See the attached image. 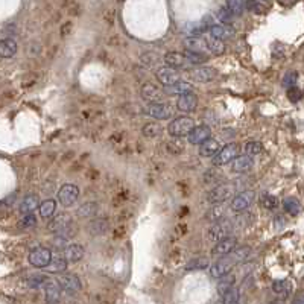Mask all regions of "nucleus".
Masks as SVG:
<instances>
[{
  "label": "nucleus",
  "instance_id": "nucleus-1",
  "mask_svg": "<svg viewBox=\"0 0 304 304\" xmlns=\"http://www.w3.org/2000/svg\"><path fill=\"white\" fill-rule=\"evenodd\" d=\"M193 130H195V120L189 116L176 117L167 126V133L173 139H181V137H186V136L189 137Z\"/></svg>",
  "mask_w": 304,
  "mask_h": 304
},
{
  "label": "nucleus",
  "instance_id": "nucleus-2",
  "mask_svg": "<svg viewBox=\"0 0 304 304\" xmlns=\"http://www.w3.org/2000/svg\"><path fill=\"white\" fill-rule=\"evenodd\" d=\"M236 190H237V187L233 183L231 184L230 183H227V184H219V186H216L213 190H210L207 193V202L215 204V206L222 204V202L228 201L233 195H236Z\"/></svg>",
  "mask_w": 304,
  "mask_h": 304
},
{
  "label": "nucleus",
  "instance_id": "nucleus-3",
  "mask_svg": "<svg viewBox=\"0 0 304 304\" xmlns=\"http://www.w3.org/2000/svg\"><path fill=\"white\" fill-rule=\"evenodd\" d=\"M233 230V224L230 219H222L216 224H213L212 227L207 230V239L213 243H219L221 240L230 237L228 234Z\"/></svg>",
  "mask_w": 304,
  "mask_h": 304
},
{
  "label": "nucleus",
  "instance_id": "nucleus-4",
  "mask_svg": "<svg viewBox=\"0 0 304 304\" xmlns=\"http://www.w3.org/2000/svg\"><path fill=\"white\" fill-rule=\"evenodd\" d=\"M237 265V262L231 257V256H225V257H221L219 260H216L212 268H210V272H212V277L215 278H224L231 274V269Z\"/></svg>",
  "mask_w": 304,
  "mask_h": 304
},
{
  "label": "nucleus",
  "instance_id": "nucleus-5",
  "mask_svg": "<svg viewBox=\"0 0 304 304\" xmlns=\"http://www.w3.org/2000/svg\"><path fill=\"white\" fill-rule=\"evenodd\" d=\"M240 146L237 143H227L221 151L213 157L215 166H225L228 163H233L239 157Z\"/></svg>",
  "mask_w": 304,
  "mask_h": 304
},
{
  "label": "nucleus",
  "instance_id": "nucleus-6",
  "mask_svg": "<svg viewBox=\"0 0 304 304\" xmlns=\"http://www.w3.org/2000/svg\"><path fill=\"white\" fill-rule=\"evenodd\" d=\"M50 262H52V251L49 248L38 246V248L32 249L31 254H29V263L34 268H43L44 269Z\"/></svg>",
  "mask_w": 304,
  "mask_h": 304
},
{
  "label": "nucleus",
  "instance_id": "nucleus-7",
  "mask_svg": "<svg viewBox=\"0 0 304 304\" xmlns=\"http://www.w3.org/2000/svg\"><path fill=\"white\" fill-rule=\"evenodd\" d=\"M254 196H256V193L252 190H242V192H239L233 198V201H231V206H230L231 207V212H234V213L245 212L251 206V202L254 201Z\"/></svg>",
  "mask_w": 304,
  "mask_h": 304
},
{
  "label": "nucleus",
  "instance_id": "nucleus-8",
  "mask_svg": "<svg viewBox=\"0 0 304 304\" xmlns=\"http://www.w3.org/2000/svg\"><path fill=\"white\" fill-rule=\"evenodd\" d=\"M145 114L151 116L157 120H167L172 117L173 114V108L170 104H166V102H161V104H152L148 105L145 108Z\"/></svg>",
  "mask_w": 304,
  "mask_h": 304
},
{
  "label": "nucleus",
  "instance_id": "nucleus-9",
  "mask_svg": "<svg viewBox=\"0 0 304 304\" xmlns=\"http://www.w3.org/2000/svg\"><path fill=\"white\" fill-rule=\"evenodd\" d=\"M79 198V189L75 184H64L58 190V201L63 207H72Z\"/></svg>",
  "mask_w": 304,
  "mask_h": 304
},
{
  "label": "nucleus",
  "instance_id": "nucleus-10",
  "mask_svg": "<svg viewBox=\"0 0 304 304\" xmlns=\"http://www.w3.org/2000/svg\"><path fill=\"white\" fill-rule=\"evenodd\" d=\"M140 94H142V99L145 102H149V105L152 104H161L164 100V90L158 88L157 85L154 84H145L140 90Z\"/></svg>",
  "mask_w": 304,
  "mask_h": 304
},
{
  "label": "nucleus",
  "instance_id": "nucleus-11",
  "mask_svg": "<svg viewBox=\"0 0 304 304\" xmlns=\"http://www.w3.org/2000/svg\"><path fill=\"white\" fill-rule=\"evenodd\" d=\"M189 76L192 78V81L195 82H212L216 79L218 70L215 67H209V66H201V67H195L189 72Z\"/></svg>",
  "mask_w": 304,
  "mask_h": 304
},
{
  "label": "nucleus",
  "instance_id": "nucleus-12",
  "mask_svg": "<svg viewBox=\"0 0 304 304\" xmlns=\"http://www.w3.org/2000/svg\"><path fill=\"white\" fill-rule=\"evenodd\" d=\"M155 76H157L158 82H161L164 87H172V85H175V84L180 82V73H178V70L170 69V67H167V66L160 67V69L155 72Z\"/></svg>",
  "mask_w": 304,
  "mask_h": 304
},
{
  "label": "nucleus",
  "instance_id": "nucleus-13",
  "mask_svg": "<svg viewBox=\"0 0 304 304\" xmlns=\"http://www.w3.org/2000/svg\"><path fill=\"white\" fill-rule=\"evenodd\" d=\"M187 139H189V143L192 145H202L212 139V128L209 125H198L195 126V130L190 133Z\"/></svg>",
  "mask_w": 304,
  "mask_h": 304
},
{
  "label": "nucleus",
  "instance_id": "nucleus-14",
  "mask_svg": "<svg viewBox=\"0 0 304 304\" xmlns=\"http://www.w3.org/2000/svg\"><path fill=\"white\" fill-rule=\"evenodd\" d=\"M44 289V295H46V303L47 304H60L61 300V288L58 285V282L54 280H46L43 285Z\"/></svg>",
  "mask_w": 304,
  "mask_h": 304
},
{
  "label": "nucleus",
  "instance_id": "nucleus-15",
  "mask_svg": "<svg viewBox=\"0 0 304 304\" xmlns=\"http://www.w3.org/2000/svg\"><path fill=\"white\" fill-rule=\"evenodd\" d=\"M184 46L187 47V50L196 52V54H201V55L209 52L207 37H187L184 40Z\"/></svg>",
  "mask_w": 304,
  "mask_h": 304
},
{
  "label": "nucleus",
  "instance_id": "nucleus-16",
  "mask_svg": "<svg viewBox=\"0 0 304 304\" xmlns=\"http://www.w3.org/2000/svg\"><path fill=\"white\" fill-rule=\"evenodd\" d=\"M70 227V215L67 213H61L58 216H55L49 224H47V230L50 233H57V234H63L66 233Z\"/></svg>",
  "mask_w": 304,
  "mask_h": 304
},
{
  "label": "nucleus",
  "instance_id": "nucleus-17",
  "mask_svg": "<svg viewBox=\"0 0 304 304\" xmlns=\"http://www.w3.org/2000/svg\"><path fill=\"white\" fill-rule=\"evenodd\" d=\"M236 248H237V239L230 236V237L221 240L219 243H216V245L213 246L212 254H213V256H222V257H225V256H230Z\"/></svg>",
  "mask_w": 304,
  "mask_h": 304
},
{
  "label": "nucleus",
  "instance_id": "nucleus-18",
  "mask_svg": "<svg viewBox=\"0 0 304 304\" xmlns=\"http://www.w3.org/2000/svg\"><path fill=\"white\" fill-rule=\"evenodd\" d=\"M164 64L167 66V67H170V69H184V67H187L189 66V60L186 58V55L184 54H181V52H169V54H166L164 55Z\"/></svg>",
  "mask_w": 304,
  "mask_h": 304
},
{
  "label": "nucleus",
  "instance_id": "nucleus-19",
  "mask_svg": "<svg viewBox=\"0 0 304 304\" xmlns=\"http://www.w3.org/2000/svg\"><path fill=\"white\" fill-rule=\"evenodd\" d=\"M57 282H58L60 288L63 291L69 292V294H76V292L81 291V282H79V278L76 275H67V274L66 275H60L57 278Z\"/></svg>",
  "mask_w": 304,
  "mask_h": 304
},
{
  "label": "nucleus",
  "instance_id": "nucleus-20",
  "mask_svg": "<svg viewBox=\"0 0 304 304\" xmlns=\"http://www.w3.org/2000/svg\"><path fill=\"white\" fill-rule=\"evenodd\" d=\"M196 105H198V96L193 94V93L183 94L176 100V108L181 113H192V111H195Z\"/></svg>",
  "mask_w": 304,
  "mask_h": 304
},
{
  "label": "nucleus",
  "instance_id": "nucleus-21",
  "mask_svg": "<svg viewBox=\"0 0 304 304\" xmlns=\"http://www.w3.org/2000/svg\"><path fill=\"white\" fill-rule=\"evenodd\" d=\"M254 160L249 155H239L233 163H231V172L234 173H246L252 169Z\"/></svg>",
  "mask_w": 304,
  "mask_h": 304
},
{
  "label": "nucleus",
  "instance_id": "nucleus-22",
  "mask_svg": "<svg viewBox=\"0 0 304 304\" xmlns=\"http://www.w3.org/2000/svg\"><path fill=\"white\" fill-rule=\"evenodd\" d=\"M84 256H85V249H84L82 245H78V243L67 245V248H66L64 252H63V257H64L67 262H70V263L79 262Z\"/></svg>",
  "mask_w": 304,
  "mask_h": 304
},
{
  "label": "nucleus",
  "instance_id": "nucleus-23",
  "mask_svg": "<svg viewBox=\"0 0 304 304\" xmlns=\"http://www.w3.org/2000/svg\"><path fill=\"white\" fill-rule=\"evenodd\" d=\"M210 35L219 41H224V40H228L234 35V31L230 28V26H225V24H212L210 26Z\"/></svg>",
  "mask_w": 304,
  "mask_h": 304
},
{
  "label": "nucleus",
  "instance_id": "nucleus-24",
  "mask_svg": "<svg viewBox=\"0 0 304 304\" xmlns=\"http://www.w3.org/2000/svg\"><path fill=\"white\" fill-rule=\"evenodd\" d=\"M221 149H222V148H221L219 140L210 139V140H207L206 143H202V145L199 146V155H201V157H215Z\"/></svg>",
  "mask_w": 304,
  "mask_h": 304
},
{
  "label": "nucleus",
  "instance_id": "nucleus-25",
  "mask_svg": "<svg viewBox=\"0 0 304 304\" xmlns=\"http://www.w3.org/2000/svg\"><path fill=\"white\" fill-rule=\"evenodd\" d=\"M40 201H38V196L35 195H28L23 198L21 204H20V212L23 215H32V212L38 207L40 209Z\"/></svg>",
  "mask_w": 304,
  "mask_h": 304
},
{
  "label": "nucleus",
  "instance_id": "nucleus-26",
  "mask_svg": "<svg viewBox=\"0 0 304 304\" xmlns=\"http://www.w3.org/2000/svg\"><path fill=\"white\" fill-rule=\"evenodd\" d=\"M110 230V224L105 219H93L88 224V233L91 236H104Z\"/></svg>",
  "mask_w": 304,
  "mask_h": 304
},
{
  "label": "nucleus",
  "instance_id": "nucleus-27",
  "mask_svg": "<svg viewBox=\"0 0 304 304\" xmlns=\"http://www.w3.org/2000/svg\"><path fill=\"white\" fill-rule=\"evenodd\" d=\"M272 291L282 297V298H288L289 294L292 292V283L289 280H275L272 283Z\"/></svg>",
  "mask_w": 304,
  "mask_h": 304
},
{
  "label": "nucleus",
  "instance_id": "nucleus-28",
  "mask_svg": "<svg viewBox=\"0 0 304 304\" xmlns=\"http://www.w3.org/2000/svg\"><path fill=\"white\" fill-rule=\"evenodd\" d=\"M67 269V260L64 257H54L52 262L44 268L46 272H50V274H61Z\"/></svg>",
  "mask_w": 304,
  "mask_h": 304
},
{
  "label": "nucleus",
  "instance_id": "nucleus-29",
  "mask_svg": "<svg viewBox=\"0 0 304 304\" xmlns=\"http://www.w3.org/2000/svg\"><path fill=\"white\" fill-rule=\"evenodd\" d=\"M17 54V43L12 38H3L0 41V55L3 58H11Z\"/></svg>",
  "mask_w": 304,
  "mask_h": 304
},
{
  "label": "nucleus",
  "instance_id": "nucleus-30",
  "mask_svg": "<svg viewBox=\"0 0 304 304\" xmlns=\"http://www.w3.org/2000/svg\"><path fill=\"white\" fill-rule=\"evenodd\" d=\"M283 209L286 213H289L291 216H297L301 212V202L295 198V196H289L283 201Z\"/></svg>",
  "mask_w": 304,
  "mask_h": 304
},
{
  "label": "nucleus",
  "instance_id": "nucleus-31",
  "mask_svg": "<svg viewBox=\"0 0 304 304\" xmlns=\"http://www.w3.org/2000/svg\"><path fill=\"white\" fill-rule=\"evenodd\" d=\"M164 93H167V94H178V96L189 94V93H192V85L189 82L180 81L178 84H175L172 87H164Z\"/></svg>",
  "mask_w": 304,
  "mask_h": 304
},
{
  "label": "nucleus",
  "instance_id": "nucleus-32",
  "mask_svg": "<svg viewBox=\"0 0 304 304\" xmlns=\"http://www.w3.org/2000/svg\"><path fill=\"white\" fill-rule=\"evenodd\" d=\"M207 268H212V266H210V260H209L207 257H204V256L195 257V259H192V260L186 265V269H187V271H204V269H207Z\"/></svg>",
  "mask_w": 304,
  "mask_h": 304
},
{
  "label": "nucleus",
  "instance_id": "nucleus-33",
  "mask_svg": "<svg viewBox=\"0 0 304 304\" xmlns=\"http://www.w3.org/2000/svg\"><path fill=\"white\" fill-rule=\"evenodd\" d=\"M97 210H99V204L97 202H85L81 207H78L76 215L79 218H91V216H94L97 213Z\"/></svg>",
  "mask_w": 304,
  "mask_h": 304
},
{
  "label": "nucleus",
  "instance_id": "nucleus-34",
  "mask_svg": "<svg viewBox=\"0 0 304 304\" xmlns=\"http://www.w3.org/2000/svg\"><path fill=\"white\" fill-rule=\"evenodd\" d=\"M224 216H225V207H224L222 204H218V206L212 207V209L207 212V215H206L207 221H212V222H215V224L219 222V221H222V219H225Z\"/></svg>",
  "mask_w": 304,
  "mask_h": 304
},
{
  "label": "nucleus",
  "instance_id": "nucleus-35",
  "mask_svg": "<svg viewBox=\"0 0 304 304\" xmlns=\"http://www.w3.org/2000/svg\"><path fill=\"white\" fill-rule=\"evenodd\" d=\"M234 275H227V277H224V278H221L219 280V283H218V294H219V297L222 298L225 294H228L233 288H236L234 286Z\"/></svg>",
  "mask_w": 304,
  "mask_h": 304
},
{
  "label": "nucleus",
  "instance_id": "nucleus-36",
  "mask_svg": "<svg viewBox=\"0 0 304 304\" xmlns=\"http://www.w3.org/2000/svg\"><path fill=\"white\" fill-rule=\"evenodd\" d=\"M161 133H163V128H161V125L157 123V122L146 123V125L142 128V134H143L145 137H148V139L158 137V136H161Z\"/></svg>",
  "mask_w": 304,
  "mask_h": 304
},
{
  "label": "nucleus",
  "instance_id": "nucleus-37",
  "mask_svg": "<svg viewBox=\"0 0 304 304\" xmlns=\"http://www.w3.org/2000/svg\"><path fill=\"white\" fill-rule=\"evenodd\" d=\"M207 44H209V52L213 55H222L225 52L224 41H219L213 37H207Z\"/></svg>",
  "mask_w": 304,
  "mask_h": 304
},
{
  "label": "nucleus",
  "instance_id": "nucleus-38",
  "mask_svg": "<svg viewBox=\"0 0 304 304\" xmlns=\"http://www.w3.org/2000/svg\"><path fill=\"white\" fill-rule=\"evenodd\" d=\"M55 209H57V202L54 199H46L40 206V216L49 219L55 213Z\"/></svg>",
  "mask_w": 304,
  "mask_h": 304
},
{
  "label": "nucleus",
  "instance_id": "nucleus-39",
  "mask_svg": "<svg viewBox=\"0 0 304 304\" xmlns=\"http://www.w3.org/2000/svg\"><path fill=\"white\" fill-rule=\"evenodd\" d=\"M251 252H252V249H251L249 246H239V248H236L230 256H231L237 263H240V262H245V260L251 256Z\"/></svg>",
  "mask_w": 304,
  "mask_h": 304
},
{
  "label": "nucleus",
  "instance_id": "nucleus-40",
  "mask_svg": "<svg viewBox=\"0 0 304 304\" xmlns=\"http://www.w3.org/2000/svg\"><path fill=\"white\" fill-rule=\"evenodd\" d=\"M140 61H142L143 66L152 69V67L158 66V63H160V55L155 54V52H146V54H143V55L140 57Z\"/></svg>",
  "mask_w": 304,
  "mask_h": 304
},
{
  "label": "nucleus",
  "instance_id": "nucleus-41",
  "mask_svg": "<svg viewBox=\"0 0 304 304\" xmlns=\"http://www.w3.org/2000/svg\"><path fill=\"white\" fill-rule=\"evenodd\" d=\"M222 304H242V297L239 288H233L228 294L222 297Z\"/></svg>",
  "mask_w": 304,
  "mask_h": 304
},
{
  "label": "nucleus",
  "instance_id": "nucleus-42",
  "mask_svg": "<svg viewBox=\"0 0 304 304\" xmlns=\"http://www.w3.org/2000/svg\"><path fill=\"white\" fill-rule=\"evenodd\" d=\"M225 8L233 15H239V14H242L246 9V3L245 2H239V0H230V2H227Z\"/></svg>",
  "mask_w": 304,
  "mask_h": 304
},
{
  "label": "nucleus",
  "instance_id": "nucleus-43",
  "mask_svg": "<svg viewBox=\"0 0 304 304\" xmlns=\"http://www.w3.org/2000/svg\"><path fill=\"white\" fill-rule=\"evenodd\" d=\"M262 151H263V145L260 142L251 140V142H246L245 143V155L256 157V155H259Z\"/></svg>",
  "mask_w": 304,
  "mask_h": 304
},
{
  "label": "nucleus",
  "instance_id": "nucleus-44",
  "mask_svg": "<svg viewBox=\"0 0 304 304\" xmlns=\"http://www.w3.org/2000/svg\"><path fill=\"white\" fill-rule=\"evenodd\" d=\"M186 58L189 60V64L195 66V64H204L207 61L206 55H201V54H196V52H190V50H186L184 52Z\"/></svg>",
  "mask_w": 304,
  "mask_h": 304
},
{
  "label": "nucleus",
  "instance_id": "nucleus-45",
  "mask_svg": "<svg viewBox=\"0 0 304 304\" xmlns=\"http://www.w3.org/2000/svg\"><path fill=\"white\" fill-rule=\"evenodd\" d=\"M262 204H263L265 209L274 210V209L278 207V199H277L274 195H263V196H262Z\"/></svg>",
  "mask_w": 304,
  "mask_h": 304
},
{
  "label": "nucleus",
  "instance_id": "nucleus-46",
  "mask_svg": "<svg viewBox=\"0 0 304 304\" xmlns=\"http://www.w3.org/2000/svg\"><path fill=\"white\" fill-rule=\"evenodd\" d=\"M297 79H298V73H297V72H288L286 75L283 76L282 84H283V87H285V88H288V90H289V88L295 87Z\"/></svg>",
  "mask_w": 304,
  "mask_h": 304
},
{
  "label": "nucleus",
  "instance_id": "nucleus-47",
  "mask_svg": "<svg viewBox=\"0 0 304 304\" xmlns=\"http://www.w3.org/2000/svg\"><path fill=\"white\" fill-rule=\"evenodd\" d=\"M37 224V218L34 215H24L20 221H18V228H31Z\"/></svg>",
  "mask_w": 304,
  "mask_h": 304
},
{
  "label": "nucleus",
  "instance_id": "nucleus-48",
  "mask_svg": "<svg viewBox=\"0 0 304 304\" xmlns=\"http://www.w3.org/2000/svg\"><path fill=\"white\" fill-rule=\"evenodd\" d=\"M288 97L291 102H300L303 99V91L298 87H292L288 90Z\"/></svg>",
  "mask_w": 304,
  "mask_h": 304
},
{
  "label": "nucleus",
  "instance_id": "nucleus-49",
  "mask_svg": "<svg viewBox=\"0 0 304 304\" xmlns=\"http://www.w3.org/2000/svg\"><path fill=\"white\" fill-rule=\"evenodd\" d=\"M292 304H304V297H297V298L292 301Z\"/></svg>",
  "mask_w": 304,
  "mask_h": 304
},
{
  "label": "nucleus",
  "instance_id": "nucleus-50",
  "mask_svg": "<svg viewBox=\"0 0 304 304\" xmlns=\"http://www.w3.org/2000/svg\"><path fill=\"white\" fill-rule=\"evenodd\" d=\"M272 304H280V303H272Z\"/></svg>",
  "mask_w": 304,
  "mask_h": 304
}]
</instances>
